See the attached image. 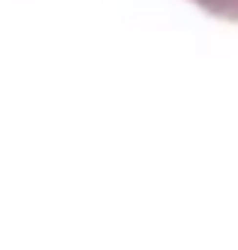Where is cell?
Here are the masks:
<instances>
[{
	"label": "cell",
	"mask_w": 238,
	"mask_h": 250,
	"mask_svg": "<svg viewBox=\"0 0 238 250\" xmlns=\"http://www.w3.org/2000/svg\"><path fill=\"white\" fill-rule=\"evenodd\" d=\"M205 9L211 12H220V16L226 19H238V0H198Z\"/></svg>",
	"instance_id": "6da1fadb"
}]
</instances>
